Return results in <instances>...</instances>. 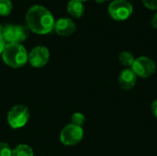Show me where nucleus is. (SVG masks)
Returning <instances> with one entry per match:
<instances>
[{"mask_svg":"<svg viewBox=\"0 0 157 156\" xmlns=\"http://www.w3.org/2000/svg\"><path fill=\"white\" fill-rule=\"evenodd\" d=\"M28 28L37 34H46L54 28V18L52 13L43 6L34 5L26 13Z\"/></svg>","mask_w":157,"mask_h":156,"instance_id":"1","label":"nucleus"},{"mask_svg":"<svg viewBox=\"0 0 157 156\" xmlns=\"http://www.w3.org/2000/svg\"><path fill=\"white\" fill-rule=\"evenodd\" d=\"M29 54L25 47L17 42L6 43L2 53L3 61L11 68H21L28 63Z\"/></svg>","mask_w":157,"mask_h":156,"instance_id":"2","label":"nucleus"},{"mask_svg":"<svg viewBox=\"0 0 157 156\" xmlns=\"http://www.w3.org/2000/svg\"><path fill=\"white\" fill-rule=\"evenodd\" d=\"M29 119V111L23 105L14 106L7 114V122L12 129H20L24 127Z\"/></svg>","mask_w":157,"mask_h":156,"instance_id":"3","label":"nucleus"},{"mask_svg":"<svg viewBox=\"0 0 157 156\" xmlns=\"http://www.w3.org/2000/svg\"><path fill=\"white\" fill-rule=\"evenodd\" d=\"M109 13L110 17L117 21H123L130 17L133 12V7L129 1L114 0L109 6Z\"/></svg>","mask_w":157,"mask_h":156,"instance_id":"4","label":"nucleus"},{"mask_svg":"<svg viewBox=\"0 0 157 156\" xmlns=\"http://www.w3.org/2000/svg\"><path fill=\"white\" fill-rule=\"evenodd\" d=\"M84 137V131L81 126L69 124L64 127L60 134L61 142L67 146H74L78 144Z\"/></svg>","mask_w":157,"mask_h":156,"instance_id":"5","label":"nucleus"},{"mask_svg":"<svg viewBox=\"0 0 157 156\" xmlns=\"http://www.w3.org/2000/svg\"><path fill=\"white\" fill-rule=\"evenodd\" d=\"M155 68L156 66L155 62L146 56H141L135 59L132 65V70L134 72L136 76L142 78H147L153 75L155 72Z\"/></svg>","mask_w":157,"mask_h":156,"instance_id":"6","label":"nucleus"},{"mask_svg":"<svg viewBox=\"0 0 157 156\" xmlns=\"http://www.w3.org/2000/svg\"><path fill=\"white\" fill-rule=\"evenodd\" d=\"M49 57V50L45 46H37L30 51L28 61L33 67L40 68L48 63Z\"/></svg>","mask_w":157,"mask_h":156,"instance_id":"7","label":"nucleus"},{"mask_svg":"<svg viewBox=\"0 0 157 156\" xmlns=\"http://www.w3.org/2000/svg\"><path fill=\"white\" fill-rule=\"evenodd\" d=\"M75 22L69 17H61L54 23V29L61 36H68L75 30Z\"/></svg>","mask_w":157,"mask_h":156,"instance_id":"8","label":"nucleus"},{"mask_svg":"<svg viewBox=\"0 0 157 156\" xmlns=\"http://www.w3.org/2000/svg\"><path fill=\"white\" fill-rule=\"evenodd\" d=\"M137 76L132 69H124L119 75V85L124 90L132 89L136 84Z\"/></svg>","mask_w":157,"mask_h":156,"instance_id":"9","label":"nucleus"},{"mask_svg":"<svg viewBox=\"0 0 157 156\" xmlns=\"http://www.w3.org/2000/svg\"><path fill=\"white\" fill-rule=\"evenodd\" d=\"M67 11L70 15L75 17H80L85 12V6L82 2L76 0H70L67 5Z\"/></svg>","mask_w":157,"mask_h":156,"instance_id":"10","label":"nucleus"},{"mask_svg":"<svg viewBox=\"0 0 157 156\" xmlns=\"http://www.w3.org/2000/svg\"><path fill=\"white\" fill-rule=\"evenodd\" d=\"M3 40L6 43L16 42V25H6L4 26Z\"/></svg>","mask_w":157,"mask_h":156,"instance_id":"11","label":"nucleus"},{"mask_svg":"<svg viewBox=\"0 0 157 156\" xmlns=\"http://www.w3.org/2000/svg\"><path fill=\"white\" fill-rule=\"evenodd\" d=\"M11 156H33V151L29 145L19 144L12 150Z\"/></svg>","mask_w":157,"mask_h":156,"instance_id":"12","label":"nucleus"},{"mask_svg":"<svg viewBox=\"0 0 157 156\" xmlns=\"http://www.w3.org/2000/svg\"><path fill=\"white\" fill-rule=\"evenodd\" d=\"M29 29L26 25H16V42L24 41L29 35Z\"/></svg>","mask_w":157,"mask_h":156,"instance_id":"13","label":"nucleus"},{"mask_svg":"<svg viewBox=\"0 0 157 156\" xmlns=\"http://www.w3.org/2000/svg\"><path fill=\"white\" fill-rule=\"evenodd\" d=\"M119 60L121 62V63L126 67H132V65L134 63V56L129 52V51H122L120 56H119Z\"/></svg>","mask_w":157,"mask_h":156,"instance_id":"14","label":"nucleus"},{"mask_svg":"<svg viewBox=\"0 0 157 156\" xmlns=\"http://www.w3.org/2000/svg\"><path fill=\"white\" fill-rule=\"evenodd\" d=\"M12 2L11 0H0V15L6 16L12 10Z\"/></svg>","mask_w":157,"mask_h":156,"instance_id":"15","label":"nucleus"},{"mask_svg":"<svg viewBox=\"0 0 157 156\" xmlns=\"http://www.w3.org/2000/svg\"><path fill=\"white\" fill-rule=\"evenodd\" d=\"M71 120H72V124H75L77 126H82L86 121V118L82 113L76 112V113L73 114Z\"/></svg>","mask_w":157,"mask_h":156,"instance_id":"16","label":"nucleus"},{"mask_svg":"<svg viewBox=\"0 0 157 156\" xmlns=\"http://www.w3.org/2000/svg\"><path fill=\"white\" fill-rule=\"evenodd\" d=\"M12 150L10 149L9 145L5 143H0V156H11Z\"/></svg>","mask_w":157,"mask_h":156,"instance_id":"17","label":"nucleus"},{"mask_svg":"<svg viewBox=\"0 0 157 156\" xmlns=\"http://www.w3.org/2000/svg\"><path fill=\"white\" fill-rule=\"evenodd\" d=\"M144 5L152 10H157V0H142Z\"/></svg>","mask_w":157,"mask_h":156,"instance_id":"18","label":"nucleus"},{"mask_svg":"<svg viewBox=\"0 0 157 156\" xmlns=\"http://www.w3.org/2000/svg\"><path fill=\"white\" fill-rule=\"evenodd\" d=\"M152 112L155 116V118H157V99L155 100L152 104Z\"/></svg>","mask_w":157,"mask_h":156,"instance_id":"19","label":"nucleus"},{"mask_svg":"<svg viewBox=\"0 0 157 156\" xmlns=\"http://www.w3.org/2000/svg\"><path fill=\"white\" fill-rule=\"evenodd\" d=\"M152 26L155 28V29H157V13L155 14V16L153 17V18H152Z\"/></svg>","mask_w":157,"mask_h":156,"instance_id":"20","label":"nucleus"},{"mask_svg":"<svg viewBox=\"0 0 157 156\" xmlns=\"http://www.w3.org/2000/svg\"><path fill=\"white\" fill-rule=\"evenodd\" d=\"M6 42L4 41V40H2V39H0V55H2V53H3V51H4V49H5V46H6Z\"/></svg>","mask_w":157,"mask_h":156,"instance_id":"21","label":"nucleus"},{"mask_svg":"<svg viewBox=\"0 0 157 156\" xmlns=\"http://www.w3.org/2000/svg\"><path fill=\"white\" fill-rule=\"evenodd\" d=\"M3 32H4V26L0 24V39L3 40Z\"/></svg>","mask_w":157,"mask_h":156,"instance_id":"22","label":"nucleus"},{"mask_svg":"<svg viewBox=\"0 0 157 156\" xmlns=\"http://www.w3.org/2000/svg\"><path fill=\"white\" fill-rule=\"evenodd\" d=\"M97 2H98V3H104V2H106V1H108V0H96Z\"/></svg>","mask_w":157,"mask_h":156,"instance_id":"23","label":"nucleus"},{"mask_svg":"<svg viewBox=\"0 0 157 156\" xmlns=\"http://www.w3.org/2000/svg\"><path fill=\"white\" fill-rule=\"evenodd\" d=\"M76 1H80V2H83V1H86V0H76Z\"/></svg>","mask_w":157,"mask_h":156,"instance_id":"24","label":"nucleus"},{"mask_svg":"<svg viewBox=\"0 0 157 156\" xmlns=\"http://www.w3.org/2000/svg\"><path fill=\"white\" fill-rule=\"evenodd\" d=\"M126 1H130V0H126Z\"/></svg>","mask_w":157,"mask_h":156,"instance_id":"25","label":"nucleus"}]
</instances>
